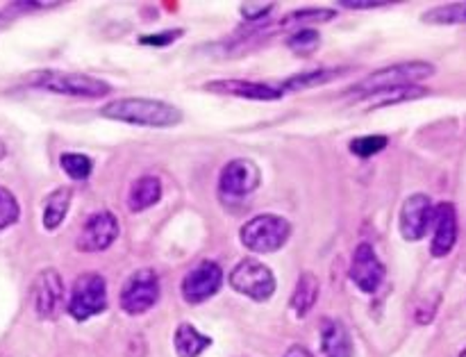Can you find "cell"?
Returning <instances> with one entry per match:
<instances>
[{
    "label": "cell",
    "mask_w": 466,
    "mask_h": 357,
    "mask_svg": "<svg viewBox=\"0 0 466 357\" xmlns=\"http://www.w3.org/2000/svg\"><path fill=\"white\" fill-rule=\"evenodd\" d=\"M100 117L148 128H173L182 121V112L176 105L155 98H139V96L116 98L112 103L103 105L100 107Z\"/></svg>",
    "instance_id": "cell-1"
},
{
    "label": "cell",
    "mask_w": 466,
    "mask_h": 357,
    "mask_svg": "<svg viewBox=\"0 0 466 357\" xmlns=\"http://www.w3.org/2000/svg\"><path fill=\"white\" fill-rule=\"evenodd\" d=\"M432 76H435V66H432L431 62H423V59L390 64V66L369 73V76L364 77V80H360L358 85L349 87V89H346V96L364 98V96L369 94H376V91L382 89H394V87H417L419 82L428 80V77Z\"/></svg>",
    "instance_id": "cell-2"
},
{
    "label": "cell",
    "mask_w": 466,
    "mask_h": 357,
    "mask_svg": "<svg viewBox=\"0 0 466 357\" xmlns=\"http://www.w3.org/2000/svg\"><path fill=\"white\" fill-rule=\"evenodd\" d=\"M27 85L53 91V94L76 96V98H103L112 91V87L100 77L66 71H35L27 77Z\"/></svg>",
    "instance_id": "cell-3"
},
{
    "label": "cell",
    "mask_w": 466,
    "mask_h": 357,
    "mask_svg": "<svg viewBox=\"0 0 466 357\" xmlns=\"http://www.w3.org/2000/svg\"><path fill=\"white\" fill-rule=\"evenodd\" d=\"M291 223L278 214H258L246 221L239 230L241 244L259 255L276 253L289 241Z\"/></svg>",
    "instance_id": "cell-4"
},
{
    "label": "cell",
    "mask_w": 466,
    "mask_h": 357,
    "mask_svg": "<svg viewBox=\"0 0 466 357\" xmlns=\"http://www.w3.org/2000/svg\"><path fill=\"white\" fill-rule=\"evenodd\" d=\"M107 308V282L100 273H82L76 278L68 296V314L76 321H86Z\"/></svg>",
    "instance_id": "cell-5"
},
{
    "label": "cell",
    "mask_w": 466,
    "mask_h": 357,
    "mask_svg": "<svg viewBox=\"0 0 466 357\" xmlns=\"http://www.w3.org/2000/svg\"><path fill=\"white\" fill-rule=\"evenodd\" d=\"M230 287L246 299L264 303L276 294V276L267 264L246 258L230 271Z\"/></svg>",
    "instance_id": "cell-6"
},
{
    "label": "cell",
    "mask_w": 466,
    "mask_h": 357,
    "mask_svg": "<svg viewBox=\"0 0 466 357\" xmlns=\"http://www.w3.org/2000/svg\"><path fill=\"white\" fill-rule=\"evenodd\" d=\"M159 301V278L153 269H137L121 290V310L130 317L144 314Z\"/></svg>",
    "instance_id": "cell-7"
},
{
    "label": "cell",
    "mask_w": 466,
    "mask_h": 357,
    "mask_svg": "<svg viewBox=\"0 0 466 357\" xmlns=\"http://www.w3.org/2000/svg\"><path fill=\"white\" fill-rule=\"evenodd\" d=\"M262 182V173L253 159H232L223 167L221 176H218V191L226 199H246L253 194Z\"/></svg>",
    "instance_id": "cell-8"
},
{
    "label": "cell",
    "mask_w": 466,
    "mask_h": 357,
    "mask_svg": "<svg viewBox=\"0 0 466 357\" xmlns=\"http://www.w3.org/2000/svg\"><path fill=\"white\" fill-rule=\"evenodd\" d=\"M223 285V271L212 260H203L196 264L182 280V299L191 305L205 303L212 299Z\"/></svg>",
    "instance_id": "cell-9"
},
{
    "label": "cell",
    "mask_w": 466,
    "mask_h": 357,
    "mask_svg": "<svg viewBox=\"0 0 466 357\" xmlns=\"http://www.w3.org/2000/svg\"><path fill=\"white\" fill-rule=\"evenodd\" d=\"M118 237V221L112 212H96L91 214L80 228V235L76 240V249L80 253H100L107 250Z\"/></svg>",
    "instance_id": "cell-10"
},
{
    "label": "cell",
    "mask_w": 466,
    "mask_h": 357,
    "mask_svg": "<svg viewBox=\"0 0 466 357\" xmlns=\"http://www.w3.org/2000/svg\"><path fill=\"white\" fill-rule=\"evenodd\" d=\"M432 214H435V205H432L431 196L412 194L410 199H405L399 214V228L403 240H423L432 228Z\"/></svg>",
    "instance_id": "cell-11"
},
{
    "label": "cell",
    "mask_w": 466,
    "mask_h": 357,
    "mask_svg": "<svg viewBox=\"0 0 466 357\" xmlns=\"http://www.w3.org/2000/svg\"><path fill=\"white\" fill-rule=\"evenodd\" d=\"M32 303L41 319H57L64 308V282L55 269H44L32 285Z\"/></svg>",
    "instance_id": "cell-12"
},
{
    "label": "cell",
    "mask_w": 466,
    "mask_h": 357,
    "mask_svg": "<svg viewBox=\"0 0 466 357\" xmlns=\"http://www.w3.org/2000/svg\"><path fill=\"white\" fill-rule=\"evenodd\" d=\"M385 264L380 262L378 253L373 250L371 244H360L353 253V262H350V280L355 282L360 291L364 294H373L380 290L382 280H385Z\"/></svg>",
    "instance_id": "cell-13"
},
{
    "label": "cell",
    "mask_w": 466,
    "mask_h": 357,
    "mask_svg": "<svg viewBox=\"0 0 466 357\" xmlns=\"http://www.w3.org/2000/svg\"><path fill=\"white\" fill-rule=\"evenodd\" d=\"M205 91L218 96H232V98H246V100H280L282 91L278 85H268V82L258 80H241V77H223V80H212L205 85Z\"/></svg>",
    "instance_id": "cell-14"
},
{
    "label": "cell",
    "mask_w": 466,
    "mask_h": 357,
    "mask_svg": "<svg viewBox=\"0 0 466 357\" xmlns=\"http://www.w3.org/2000/svg\"><path fill=\"white\" fill-rule=\"evenodd\" d=\"M458 244V212L453 203H440L432 214V258H446Z\"/></svg>",
    "instance_id": "cell-15"
},
{
    "label": "cell",
    "mask_w": 466,
    "mask_h": 357,
    "mask_svg": "<svg viewBox=\"0 0 466 357\" xmlns=\"http://www.w3.org/2000/svg\"><path fill=\"white\" fill-rule=\"evenodd\" d=\"M321 351L326 357H353V340L341 321L328 319L321 326Z\"/></svg>",
    "instance_id": "cell-16"
},
{
    "label": "cell",
    "mask_w": 466,
    "mask_h": 357,
    "mask_svg": "<svg viewBox=\"0 0 466 357\" xmlns=\"http://www.w3.org/2000/svg\"><path fill=\"white\" fill-rule=\"evenodd\" d=\"M350 68H317V71H308V73H299V76H291L287 77L285 82L278 85V89L282 94L287 91H300V89H312V87H321L328 85V82H335L339 77H344Z\"/></svg>",
    "instance_id": "cell-17"
},
{
    "label": "cell",
    "mask_w": 466,
    "mask_h": 357,
    "mask_svg": "<svg viewBox=\"0 0 466 357\" xmlns=\"http://www.w3.org/2000/svg\"><path fill=\"white\" fill-rule=\"evenodd\" d=\"M162 199V182L155 176H144L139 180H135V185L130 187V194H127V208L130 212H144V209L153 208Z\"/></svg>",
    "instance_id": "cell-18"
},
{
    "label": "cell",
    "mask_w": 466,
    "mask_h": 357,
    "mask_svg": "<svg viewBox=\"0 0 466 357\" xmlns=\"http://www.w3.org/2000/svg\"><path fill=\"white\" fill-rule=\"evenodd\" d=\"M173 346H176L177 357H200L205 349L212 346V340L200 331H196L191 323H182V326H177L176 335H173Z\"/></svg>",
    "instance_id": "cell-19"
},
{
    "label": "cell",
    "mask_w": 466,
    "mask_h": 357,
    "mask_svg": "<svg viewBox=\"0 0 466 357\" xmlns=\"http://www.w3.org/2000/svg\"><path fill=\"white\" fill-rule=\"evenodd\" d=\"M71 200H73V189H68V187H59V189H55L53 194L46 199V205H44L46 230L53 232L62 226V221L68 214V208H71Z\"/></svg>",
    "instance_id": "cell-20"
},
{
    "label": "cell",
    "mask_w": 466,
    "mask_h": 357,
    "mask_svg": "<svg viewBox=\"0 0 466 357\" xmlns=\"http://www.w3.org/2000/svg\"><path fill=\"white\" fill-rule=\"evenodd\" d=\"M428 96L426 87H394V89H382L376 94H369L360 100H369V109L390 107L396 103H408V100H417Z\"/></svg>",
    "instance_id": "cell-21"
},
{
    "label": "cell",
    "mask_w": 466,
    "mask_h": 357,
    "mask_svg": "<svg viewBox=\"0 0 466 357\" xmlns=\"http://www.w3.org/2000/svg\"><path fill=\"white\" fill-rule=\"evenodd\" d=\"M317 299H319V278L309 271L300 273L294 294H291V308H294V312L299 314V317H305V314L314 308Z\"/></svg>",
    "instance_id": "cell-22"
},
{
    "label": "cell",
    "mask_w": 466,
    "mask_h": 357,
    "mask_svg": "<svg viewBox=\"0 0 466 357\" xmlns=\"http://www.w3.org/2000/svg\"><path fill=\"white\" fill-rule=\"evenodd\" d=\"M335 18V9H323V7H303L296 9V12H289L285 18H282L278 26L280 27H303L308 26H319V23H326Z\"/></svg>",
    "instance_id": "cell-23"
},
{
    "label": "cell",
    "mask_w": 466,
    "mask_h": 357,
    "mask_svg": "<svg viewBox=\"0 0 466 357\" xmlns=\"http://www.w3.org/2000/svg\"><path fill=\"white\" fill-rule=\"evenodd\" d=\"M421 21L428 23V26H458V23H466V3L437 5V7L428 9L423 14Z\"/></svg>",
    "instance_id": "cell-24"
},
{
    "label": "cell",
    "mask_w": 466,
    "mask_h": 357,
    "mask_svg": "<svg viewBox=\"0 0 466 357\" xmlns=\"http://www.w3.org/2000/svg\"><path fill=\"white\" fill-rule=\"evenodd\" d=\"M59 167H62V171L66 173L68 178H73V180H86V178L91 176V171H94L91 158H86V155L82 153H62Z\"/></svg>",
    "instance_id": "cell-25"
},
{
    "label": "cell",
    "mask_w": 466,
    "mask_h": 357,
    "mask_svg": "<svg viewBox=\"0 0 466 357\" xmlns=\"http://www.w3.org/2000/svg\"><path fill=\"white\" fill-rule=\"evenodd\" d=\"M387 144H390V139H387L385 135H367V137H358V139L350 141V153L355 155V158H373V155L382 153V150L387 148Z\"/></svg>",
    "instance_id": "cell-26"
},
{
    "label": "cell",
    "mask_w": 466,
    "mask_h": 357,
    "mask_svg": "<svg viewBox=\"0 0 466 357\" xmlns=\"http://www.w3.org/2000/svg\"><path fill=\"white\" fill-rule=\"evenodd\" d=\"M287 46H289L296 55H312L314 50L321 46V35H319L314 27H303V30H296L294 35L287 39Z\"/></svg>",
    "instance_id": "cell-27"
},
{
    "label": "cell",
    "mask_w": 466,
    "mask_h": 357,
    "mask_svg": "<svg viewBox=\"0 0 466 357\" xmlns=\"http://www.w3.org/2000/svg\"><path fill=\"white\" fill-rule=\"evenodd\" d=\"M18 217H21V208H18L16 196L5 189V187H0V230L14 226Z\"/></svg>",
    "instance_id": "cell-28"
},
{
    "label": "cell",
    "mask_w": 466,
    "mask_h": 357,
    "mask_svg": "<svg viewBox=\"0 0 466 357\" xmlns=\"http://www.w3.org/2000/svg\"><path fill=\"white\" fill-rule=\"evenodd\" d=\"M273 7H276L273 3H244L241 5V16L250 23L262 21V18H267L273 12Z\"/></svg>",
    "instance_id": "cell-29"
},
{
    "label": "cell",
    "mask_w": 466,
    "mask_h": 357,
    "mask_svg": "<svg viewBox=\"0 0 466 357\" xmlns=\"http://www.w3.org/2000/svg\"><path fill=\"white\" fill-rule=\"evenodd\" d=\"M182 35V30H171V32H162V35H148V36H139V44L144 46H168Z\"/></svg>",
    "instance_id": "cell-30"
},
{
    "label": "cell",
    "mask_w": 466,
    "mask_h": 357,
    "mask_svg": "<svg viewBox=\"0 0 466 357\" xmlns=\"http://www.w3.org/2000/svg\"><path fill=\"white\" fill-rule=\"evenodd\" d=\"M390 0H339V7L349 9H371V7H390Z\"/></svg>",
    "instance_id": "cell-31"
},
{
    "label": "cell",
    "mask_w": 466,
    "mask_h": 357,
    "mask_svg": "<svg viewBox=\"0 0 466 357\" xmlns=\"http://www.w3.org/2000/svg\"><path fill=\"white\" fill-rule=\"evenodd\" d=\"M64 3H14L9 7H16V9H36V7H59Z\"/></svg>",
    "instance_id": "cell-32"
},
{
    "label": "cell",
    "mask_w": 466,
    "mask_h": 357,
    "mask_svg": "<svg viewBox=\"0 0 466 357\" xmlns=\"http://www.w3.org/2000/svg\"><path fill=\"white\" fill-rule=\"evenodd\" d=\"M285 357H314V355L309 353V351L305 349V346H299V344H296V346H291L289 351H287Z\"/></svg>",
    "instance_id": "cell-33"
},
{
    "label": "cell",
    "mask_w": 466,
    "mask_h": 357,
    "mask_svg": "<svg viewBox=\"0 0 466 357\" xmlns=\"http://www.w3.org/2000/svg\"><path fill=\"white\" fill-rule=\"evenodd\" d=\"M5 26H7V16H5V14H0V30H3Z\"/></svg>",
    "instance_id": "cell-34"
},
{
    "label": "cell",
    "mask_w": 466,
    "mask_h": 357,
    "mask_svg": "<svg viewBox=\"0 0 466 357\" xmlns=\"http://www.w3.org/2000/svg\"><path fill=\"white\" fill-rule=\"evenodd\" d=\"M3 158H5V146L0 144V159H3Z\"/></svg>",
    "instance_id": "cell-35"
},
{
    "label": "cell",
    "mask_w": 466,
    "mask_h": 357,
    "mask_svg": "<svg viewBox=\"0 0 466 357\" xmlns=\"http://www.w3.org/2000/svg\"><path fill=\"white\" fill-rule=\"evenodd\" d=\"M460 357H466V349L462 351V353H460Z\"/></svg>",
    "instance_id": "cell-36"
}]
</instances>
